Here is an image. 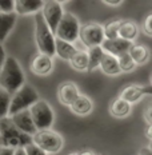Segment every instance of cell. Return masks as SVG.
Here are the masks:
<instances>
[{
    "label": "cell",
    "mask_w": 152,
    "mask_h": 155,
    "mask_svg": "<svg viewBox=\"0 0 152 155\" xmlns=\"http://www.w3.org/2000/svg\"><path fill=\"white\" fill-rule=\"evenodd\" d=\"M25 84V75L20 63L14 56L5 58L4 66L0 71V88L9 95H14L20 87Z\"/></svg>",
    "instance_id": "1"
},
{
    "label": "cell",
    "mask_w": 152,
    "mask_h": 155,
    "mask_svg": "<svg viewBox=\"0 0 152 155\" xmlns=\"http://www.w3.org/2000/svg\"><path fill=\"white\" fill-rule=\"evenodd\" d=\"M35 43L39 50V54L47 55L50 58L55 56V36L43 20L40 12L35 14Z\"/></svg>",
    "instance_id": "2"
},
{
    "label": "cell",
    "mask_w": 152,
    "mask_h": 155,
    "mask_svg": "<svg viewBox=\"0 0 152 155\" xmlns=\"http://www.w3.org/2000/svg\"><path fill=\"white\" fill-rule=\"evenodd\" d=\"M40 96L39 92L31 84H25L16 91L14 95H11V102H9L8 116H12L20 111H25L31 107L34 103H36Z\"/></svg>",
    "instance_id": "3"
},
{
    "label": "cell",
    "mask_w": 152,
    "mask_h": 155,
    "mask_svg": "<svg viewBox=\"0 0 152 155\" xmlns=\"http://www.w3.org/2000/svg\"><path fill=\"white\" fill-rule=\"evenodd\" d=\"M32 143L44 151L47 155L59 154L64 147V139L57 131L52 128L43 131H36L32 135Z\"/></svg>",
    "instance_id": "4"
},
{
    "label": "cell",
    "mask_w": 152,
    "mask_h": 155,
    "mask_svg": "<svg viewBox=\"0 0 152 155\" xmlns=\"http://www.w3.org/2000/svg\"><path fill=\"white\" fill-rule=\"evenodd\" d=\"M32 122L35 124L36 131L50 130L55 122V112L51 104L44 99H39L36 103L28 108Z\"/></svg>",
    "instance_id": "5"
},
{
    "label": "cell",
    "mask_w": 152,
    "mask_h": 155,
    "mask_svg": "<svg viewBox=\"0 0 152 155\" xmlns=\"http://www.w3.org/2000/svg\"><path fill=\"white\" fill-rule=\"evenodd\" d=\"M79 30L80 23L76 16L71 12H64L55 31V38L73 44L79 39Z\"/></svg>",
    "instance_id": "6"
},
{
    "label": "cell",
    "mask_w": 152,
    "mask_h": 155,
    "mask_svg": "<svg viewBox=\"0 0 152 155\" xmlns=\"http://www.w3.org/2000/svg\"><path fill=\"white\" fill-rule=\"evenodd\" d=\"M79 39L87 48L102 46V43L104 41L103 25L99 23H86L80 25Z\"/></svg>",
    "instance_id": "7"
},
{
    "label": "cell",
    "mask_w": 152,
    "mask_h": 155,
    "mask_svg": "<svg viewBox=\"0 0 152 155\" xmlns=\"http://www.w3.org/2000/svg\"><path fill=\"white\" fill-rule=\"evenodd\" d=\"M40 15L55 36L56 27L64 15L63 4L60 2H57V0H47V2L43 3V7L40 9Z\"/></svg>",
    "instance_id": "8"
},
{
    "label": "cell",
    "mask_w": 152,
    "mask_h": 155,
    "mask_svg": "<svg viewBox=\"0 0 152 155\" xmlns=\"http://www.w3.org/2000/svg\"><path fill=\"white\" fill-rule=\"evenodd\" d=\"M30 70L34 75L48 76L53 71L52 58L43 55V54H36L30 62Z\"/></svg>",
    "instance_id": "9"
},
{
    "label": "cell",
    "mask_w": 152,
    "mask_h": 155,
    "mask_svg": "<svg viewBox=\"0 0 152 155\" xmlns=\"http://www.w3.org/2000/svg\"><path fill=\"white\" fill-rule=\"evenodd\" d=\"M151 94H152V88L150 84L148 86L129 84V86H125L120 91L119 98H121L123 101H125L132 106V103H136L140 99H143L144 95H151Z\"/></svg>",
    "instance_id": "10"
},
{
    "label": "cell",
    "mask_w": 152,
    "mask_h": 155,
    "mask_svg": "<svg viewBox=\"0 0 152 155\" xmlns=\"http://www.w3.org/2000/svg\"><path fill=\"white\" fill-rule=\"evenodd\" d=\"M79 95H80L79 88H77V86L72 80H64L57 87V99H59L61 104L67 106V107H70Z\"/></svg>",
    "instance_id": "11"
},
{
    "label": "cell",
    "mask_w": 152,
    "mask_h": 155,
    "mask_svg": "<svg viewBox=\"0 0 152 155\" xmlns=\"http://www.w3.org/2000/svg\"><path fill=\"white\" fill-rule=\"evenodd\" d=\"M12 120V123L16 128H18L19 132H23V134H27L32 137V135L36 132V128H35V124L32 122V118L30 115V111L25 110V111H20L18 114L9 116Z\"/></svg>",
    "instance_id": "12"
},
{
    "label": "cell",
    "mask_w": 152,
    "mask_h": 155,
    "mask_svg": "<svg viewBox=\"0 0 152 155\" xmlns=\"http://www.w3.org/2000/svg\"><path fill=\"white\" fill-rule=\"evenodd\" d=\"M131 41H127V40H123L120 38H116V39H112V40H104L102 43V47L104 54H108L111 56H120L123 54H127L129 51V48L132 47Z\"/></svg>",
    "instance_id": "13"
},
{
    "label": "cell",
    "mask_w": 152,
    "mask_h": 155,
    "mask_svg": "<svg viewBox=\"0 0 152 155\" xmlns=\"http://www.w3.org/2000/svg\"><path fill=\"white\" fill-rule=\"evenodd\" d=\"M43 3L44 2H41V0H15L14 12L16 14V16L35 15L37 12H40Z\"/></svg>",
    "instance_id": "14"
},
{
    "label": "cell",
    "mask_w": 152,
    "mask_h": 155,
    "mask_svg": "<svg viewBox=\"0 0 152 155\" xmlns=\"http://www.w3.org/2000/svg\"><path fill=\"white\" fill-rule=\"evenodd\" d=\"M71 111L77 116H86L89 115L93 111V101L88 95H83L80 94L75 99V102L70 106Z\"/></svg>",
    "instance_id": "15"
},
{
    "label": "cell",
    "mask_w": 152,
    "mask_h": 155,
    "mask_svg": "<svg viewBox=\"0 0 152 155\" xmlns=\"http://www.w3.org/2000/svg\"><path fill=\"white\" fill-rule=\"evenodd\" d=\"M119 38L123 39V40H127L134 43V40H136L137 35H139V27L137 24L135 23L134 20L131 19H125L123 20L121 19V23L119 25Z\"/></svg>",
    "instance_id": "16"
},
{
    "label": "cell",
    "mask_w": 152,
    "mask_h": 155,
    "mask_svg": "<svg viewBox=\"0 0 152 155\" xmlns=\"http://www.w3.org/2000/svg\"><path fill=\"white\" fill-rule=\"evenodd\" d=\"M131 110H132V106L118 96V98L111 102L108 111H109V114L116 119H124V118H127V116H129Z\"/></svg>",
    "instance_id": "17"
},
{
    "label": "cell",
    "mask_w": 152,
    "mask_h": 155,
    "mask_svg": "<svg viewBox=\"0 0 152 155\" xmlns=\"http://www.w3.org/2000/svg\"><path fill=\"white\" fill-rule=\"evenodd\" d=\"M16 20H18V16L15 12L14 14H0V44L4 43V40L14 30Z\"/></svg>",
    "instance_id": "18"
},
{
    "label": "cell",
    "mask_w": 152,
    "mask_h": 155,
    "mask_svg": "<svg viewBox=\"0 0 152 155\" xmlns=\"http://www.w3.org/2000/svg\"><path fill=\"white\" fill-rule=\"evenodd\" d=\"M128 54L136 66H143L150 60V50L144 44H132Z\"/></svg>",
    "instance_id": "19"
},
{
    "label": "cell",
    "mask_w": 152,
    "mask_h": 155,
    "mask_svg": "<svg viewBox=\"0 0 152 155\" xmlns=\"http://www.w3.org/2000/svg\"><path fill=\"white\" fill-rule=\"evenodd\" d=\"M75 52L76 47L73 44L55 38V55L57 58H60L61 60H66V62H70V59L73 56Z\"/></svg>",
    "instance_id": "20"
},
{
    "label": "cell",
    "mask_w": 152,
    "mask_h": 155,
    "mask_svg": "<svg viewBox=\"0 0 152 155\" xmlns=\"http://www.w3.org/2000/svg\"><path fill=\"white\" fill-rule=\"evenodd\" d=\"M99 68L102 70L103 74L108 76H118L120 74V68L118 66V60L115 56H111L108 54H104L102 62L99 64Z\"/></svg>",
    "instance_id": "21"
},
{
    "label": "cell",
    "mask_w": 152,
    "mask_h": 155,
    "mask_svg": "<svg viewBox=\"0 0 152 155\" xmlns=\"http://www.w3.org/2000/svg\"><path fill=\"white\" fill-rule=\"evenodd\" d=\"M70 64L77 72H86L88 71V55L86 50H76L73 56L70 59Z\"/></svg>",
    "instance_id": "22"
},
{
    "label": "cell",
    "mask_w": 152,
    "mask_h": 155,
    "mask_svg": "<svg viewBox=\"0 0 152 155\" xmlns=\"http://www.w3.org/2000/svg\"><path fill=\"white\" fill-rule=\"evenodd\" d=\"M19 135H20V132L14 126L9 116L0 119V138H2V140L9 139V138H16Z\"/></svg>",
    "instance_id": "23"
},
{
    "label": "cell",
    "mask_w": 152,
    "mask_h": 155,
    "mask_svg": "<svg viewBox=\"0 0 152 155\" xmlns=\"http://www.w3.org/2000/svg\"><path fill=\"white\" fill-rule=\"evenodd\" d=\"M87 55H88V71L93 72L95 70L99 68V64L102 62L103 56H104V51H103V48L100 46L92 47V48H88Z\"/></svg>",
    "instance_id": "24"
},
{
    "label": "cell",
    "mask_w": 152,
    "mask_h": 155,
    "mask_svg": "<svg viewBox=\"0 0 152 155\" xmlns=\"http://www.w3.org/2000/svg\"><path fill=\"white\" fill-rule=\"evenodd\" d=\"M121 23V19H114L109 20L103 25V32H104V40H112V39L119 38V25Z\"/></svg>",
    "instance_id": "25"
},
{
    "label": "cell",
    "mask_w": 152,
    "mask_h": 155,
    "mask_svg": "<svg viewBox=\"0 0 152 155\" xmlns=\"http://www.w3.org/2000/svg\"><path fill=\"white\" fill-rule=\"evenodd\" d=\"M116 60H118V66L120 68V72H132L136 68V64L134 63V60H132V58L129 56L128 52L118 56Z\"/></svg>",
    "instance_id": "26"
},
{
    "label": "cell",
    "mask_w": 152,
    "mask_h": 155,
    "mask_svg": "<svg viewBox=\"0 0 152 155\" xmlns=\"http://www.w3.org/2000/svg\"><path fill=\"white\" fill-rule=\"evenodd\" d=\"M9 102H11V95L5 92L3 88H0V119L8 116Z\"/></svg>",
    "instance_id": "27"
},
{
    "label": "cell",
    "mask_w": 152,
    "mask_h": 155,
    "mask_svg": "<svg viewBox=\"0 0 152 155\" xmlns=\"http://www.w3.org/2000/svg\"><path fill=\"white\" fill-rule=\"evenodd\" d=\"M15 0H0V14H14Z\"/></svg>",
    "instance_id": "28"
},
{
    "label": "cell",
    "mask_w": 152,
    "mask_h": 155,
    "mask_svg": "<svg viewBox=\"0 0 152 155\" xmlns=\"http://www.w3.org/2000/svg\"><path fill=\"white\" fill-rule=\"evenodd\" d=\"M143 32L145 36L151 38L152 36V14H148L147 16H145L144 21H143Z\"/></svg>",
    "instance_id": "29"
},
{
    "label": "cell",
    "mask_w": 152,
    "mask_h": 155,
    "mask_svg": "<svg viewBox=\"0 0 152 155\" xmlns=\"http://www.w3.org/2000/svg\"><path fill=\"white\" fill-rule=\"evenodd\" d=\"M23 150H24L25 155H47L43 150H41V148H39L37 146H35L34 143L27 144L25 147H23Z\"/></svg>",
    "instance_id": "30"
},
{
    "label": "cell",
    "mask_w": 152,
    "mask_h": 155,
    "mask_svg": "<svg viewBox=\"0 0 152 155\" xmlns=\"http://www.w3.org/2000/svg\"><path fill=\"white\" fill-rule=\"evenodd\" d=\"M143 116H144V120H145V123H147V126H152V107L151 106H148V107L145 108Z\"/></svg>",
    "instance_id": "31"
},
{
    "label": "cell",
    "mask_w": 152,
    "mask_h": 155,
    "mask_svg": "<svg viewBox=\"0 0 152 155\" xmlns=\"http://www.w3.org/2000/svg\"><path fill=\"white\" fill-rule=\"evenodd\" d=\"M103 4L104 5H108V7H112V8H116V7H120L123 5V0H103Z\"/></svg>",
    "instance_id": "32"
},
{
    "label": "cell",
    "mask_w": 152,
    "mask_h": 155,
    "mask_svg": "<svg viewBox=\"0 0 152 155\" xmlns=\"http://www.w3.org/2000/svg\"><path fill=\"white\" fill-rule=\"evenodd\" d=\"M5 58H7V54H5V50H4V47H3V44H0V71H2L3 66H4Z\"/></svg>",
    "instance_id": "33"
},
{
    "label": "cell",
    "mask_w": 152,
    "mask_h": 155,
    "mask_svg": "<svg viewBox=\"0 0 152 155\" xmlns=\"http://www.w3.org/2000/svg\"><path fill=\"white\" fill-rule=\"evenodd\" d=\"M14 151H15L14 148L0 146V155H14Z\"/></svg>",
    "instance_id": "34"
},
{
    "label": "cell",
    "mask_w": 152,
    "mask_h": 155,
    "mask_svg": "<svg viewBox=\"0 0 152 155\" xmlns=\"http://www.w3.org/2000/svg\"><path fill=\"white\" fill-rule=\"evenodd\" d=\"M77 155H96V154H95V151L89 150V148H83V150H80L77 153Z\"/></svg>",
    "instance_id": "35"
},
{
    "label": "cell",
    "mask_w": 152,
    "mask_h": 155,
    "mask_svg": "<svg viewBox=\"0 0 152 155\" xmlns=\"http://www.w3.org/2000/svg\"><path fill=\"white\" fill-rule=\"evenodd\" d=\"M145 137H147L148 140H152V126H147V128H145Z\"/></svg>",
    "instance_id": "36"
},
{
    "label": "cell",
    "mask_w": 152,
    "mask_h": 155,
    "mask_svg": "<svg viewBox=\"0 0 152 155\" xmlns=\"http://www.w3.org/2000/svg\"><path fill=\"white\" fill-rule=\"evenodd\" d=\"M139 155H152V150H151V147L148 146V147L141 148V150H140V154H139Z\"/></svg>",
    "instance_id": "37"
},
{
    "label": "cell",
    "mask_w": 152,
    "mask_h": 155,
    "mask_svg": "<svg viewBox=\"0 0 152 155\" xmlns=\"http://www.w3.org/2000/svg\"><path fill=\"white\" fill-rule=\"evenodd\" d=\"M14 155H25L24 150H23V147H19V148H16V150L14 151Z\"/></svg>",
    "instance_id": "38"
},
{
    "label": "cell",
    "mask_w": 152,
    "mask_h": 155,
    "mask_svg": "<svg viewBox=\"0 0 152 155\" xmlns=\"http://www.w3.org/2000/svg\"><path fill=\"white\" fill-rule=\"evenodd\" d=\"M68 155H77V153H70Z\"/></svg>",
    "instance_id": "39"
},
{
    "label": "cell",
    "mask_w": 152,
    "mask_h": 155,
    "mask_svg": "<svg viewBox=\"0 0 152 155\" xmlns=\"http://www.w3.org/2000/svg\"><path fill=\"white\" fill-rule=\"evenodd\" d=\"M96 155H99V154H96Z\"/></svg>",
    "instance_id": "40"
}]
</instances>
